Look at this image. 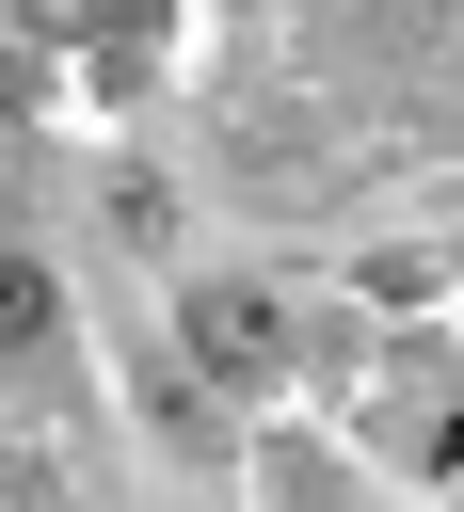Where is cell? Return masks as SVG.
I'll return each mask as SVG.
<instances>
[{
	"label": "cell",
	"mask_w": 464,
	"mask_h": 512,
	"mask_svg": "<svg viewBox=\"0 0 464 512\" xmlns=\"http://www.w3.org/2000/svg\"><path fill=\"white\" fill-rule=\"evenodd\" d=\"M176 352H192L208 384H256V368L288 352V304H272L256 272H208V288H176Z\"/></svg>",
	"instance_id": "obj_1"
},
{
	"label": "cell",
	"mask_w": 464,
	"mask_h": 512,
	"mask_svg": "<svg viewBox=\"0 0 464 512\" xmlns=\"http://www.w3.org/2000/svg\"><path fill=\"white\" fill-rule=\"evenodd\" d=\"M48 320H64V288H48V256H16V240H0V352H32Z\"/></svg>",
	"instance_id": "obj_2"
}]
</instances>
